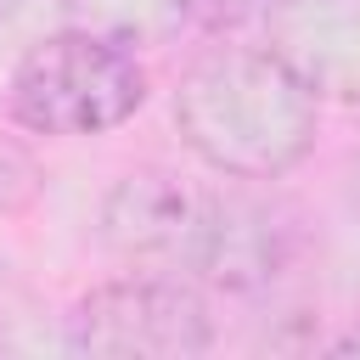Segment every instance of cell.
Returning <instances> with one entry per match:
<instances>
[{
	"mask_svg": "<svg viewBox=\"0 0 360 360\" xmlns=\"http://www.w3.org/2000/svg\"><path fill=\"white\" fill-rule=\"evenodd\" d=\"M174 124L225 180H281L315 146V90L270 45H219L180 73Z\"/></svg>",
	"mask_w": 360,
	"mask_h": 360,
	"instance_id": "6da1fadb",
	"label": "cell"
},
{
	"mask_svg": "<svg viewBox=\"0 0 360 360\" xmlns=\"http://www.w3.org/2000/svg\"><path fill=\"white\" fill-rule=\"evenodd\" d=\"M146 101V73L129 45L62 28L22 51L11 73V118L34 135H101Z\"/></svg>",
	"mask_w": 360,
	"mask_h": 360,
	"instance_id": "7a4b0ae2",
	"label": "cell"
},
{
	"mask_svg": "<svg viewBox=\"0 0 360 360\" xmlns=\"http://www.w3.org/2000/svg\"><path fill=\"white\" fill-rule=\"evenodd\" d=\"M225 191L197 186L174 169H135L101 197V242L129 270L208 276Z\"/></svg>",
	"mask_w": 360,
	"mask_h": 360,
	"instance_id": "3957f363",
	"label": "cell"
},
{
	"mask_svg": "<svg viewBox=\"0 0 360 360\" xmlns=\"http://www.w3.org/2000/svg\"><path fill=\"white\" fill-rule=\"evenodd\" d=\"M68 343L79 354H107V360H180L214 343V321L186 276L129 270L118 281L90 287L73 304Z\"/></svg>",
	"mask_w": 360,
	"mask_h": 360,
	"instance_id": "277c9868",
	"label": "cell"
},
{
	"mask_svg": "<svg viewBox=\"0 0 360 360\" xmlns=\"http://www.w3.org/2000/svg\"><path fill=\"white\" fill-rule=\"evenodd\" d=\"M264 45L315 101H360V0H270Z\"/></svg>",
	"mask_w": 360,
	"mask_h": 360,
	"instance_id": "5b68a950",
	"label": "cell"
},
{
	"mask_svg": "<svg viewBox=\"0 0 360 360\" xmlns=\"http://www.w3.org/2000/svg\"><path fill=\"white\" fill-rule=\"evenodd\" d=\"M281 225L270 219V208L248 202V197H231L225 191V219H219V236H214V259H208V276L214 287H231V292H253L276 276L281 264Z\"/></svg>",
	"mask_w": 360,
	"mask_h": 360,
	"instance_id": "8992f818",
	"label": "cell"
},
{
	"mask_svg": "<svg viewBox=\"0 0 360 360\" xmlns=\"http://www.w3.org/2000/svg\"><path fill=\"white\" fill-rule=\"evenodd\" d=\"M56 6H62L68 28L101 34V39L129 45V51L174 39L197 11V0H56Z\"/></svg>",
	"mask_w": 360,
	"mask_h": 360,
	"instance_id": "52a82bcc",
	"label": "cell"
},
{
	"mask_svg": "<svg viewBox=\"0 0 360 360\" xmlns=\"http://www.w3.org/2000/svg\"><path fill=\"white\" fill-rule=\"evenodd\" d=\"M332 354H360V332H349V338H338V343H332Z\"/></svg>",
	"mask_w": 360,
	"mask_h": 360,
	"instance_id": "ba28073f",
	"label": "cell"
},
{
	"mask_svg": "<svg viewBox=\"0 0 360 360\" xmlns=\"http://www.w3.org/2000/svg\"><path fill=\"white\" fill-rule=\"evenodd\" d=\"M17 6H22V0H0V17H11V11H17Z\"/></svg>",
	"mask_w": 360,
	"mask_h": 360,
	"instance_id": "9c48e42d",
	"label": "cell"
},
{
	"mask_svg": "<svg viewBox=\"0 0 360 360\" xmlns=\"http://www.w3.org/2000/svg\"><path fill=\"white\" fill-rule=\"evenodd\" d=\"M231 6H270V0H231Z\"/></svg>",
	"mask_w": 360,
	"mask_h": 360,
	"instance_id": "30bf717a",
	"label": "cell"
}]
</instances>
